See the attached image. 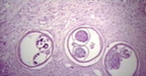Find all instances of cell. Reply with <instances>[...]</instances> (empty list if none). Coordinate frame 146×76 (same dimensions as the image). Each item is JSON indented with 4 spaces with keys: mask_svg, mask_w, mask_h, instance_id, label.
<instances>
[{
    "mask_svg": "<svg viewBox=\"0 0 146 76\" xmlns=\"http://www.w3.org/2000/svg\"><path fill=\"white\" fill-rule=\"evenodd\" d=\"M105 67L111 75H133L138 67V58L131 47L118 45L107 52Z\"/></svg>",
    "mask_w": 146,
    "mask_h": 76,
    "instance_id": "2",
    "label": "cell"
},
{
    "mask_svg": "<svg viewBox=\"0 0 146 76\" xmlns=\"http://www.w3.org/2000/svg\"><path fill=\"white\" fill-rule=\"evenodd\" d=\"M50 39L40 32H31L23 39L19 45L18 54L21 61L29 66H38L48 60L52 49Z\"/></svg>",
    "mask_w": 146,
    "mask_h": 76,
    "instance_id": "1",
    "label": "cell"
}]
</instances>
